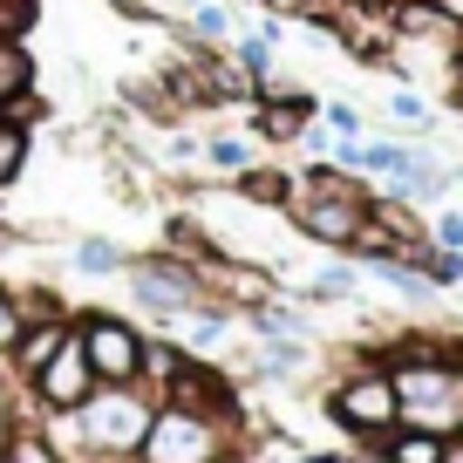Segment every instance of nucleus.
Returning <instances> with one entry per match:
<instances>
[{
  "mask_svg": "<svg viewBox=\"0 0 463 463\" xmlns=\"http://www.w3.org/2000/svg\"><path fill=\"white\" fill-rule=\"evenodd\" d=\"M130 463H232V422L157 402V416H150V430H144Z\"/></svg>",
  "mask_w": 463,
  "mask_h": 463,
  "instance_id": "obj_3",
  "label": "nucleus"
},
{
  "mask_svg": "<svg viewBox=\"0 0 463 463\" xmlns=\"http://www.w3.org/2000/svg\"><path fill=\"white\" fill-rule=\"evenodd\" d=\"M334 422H341V430H354V436H368V443H382V436L402 422L389 368H362V375H347L341 389H334Z\"/></svg>",
  "mask_w": 463,
  "mask_h": 463,
  "instance_id": "obj_7",
  "label": "nucleus"
},
{
  "mask_svg": "<svg viewBox=\"0 0 463 463\" xmlns=\"http://www.w3.org/2000/svg\"><path fill=\"white\" fill-rule=\"evenodd\" d=\"M75 341H82L96 382H137L144 375V334L123 314H75Z\"/></svg>",
  "mask_w": 463,
  "mask_h": 463,
  "instance_id": "obj_5",
  "label": "nucleus"
},
{
  "mask_svg": "<svg viewBox=\"0 0 463 463\" xmlns=\"http://www.w3.org/2000/svg\"><path fill=\"white\" fill-rule=\"evenodd\" d=\"M123 273H130V293L164 320H184V314L204 307V273L184 266V260H171V252H164V260H144V266H123Z\"/></svg>",
  "mask_w": 463,
  "mask_h": 463,
  "instance_id": "obj_8",
  "label": "nucleus"
},
{
  "mask_svg": "<svg viewBox=\"0 0 463 463\" xmlns=\"http://www.w3.org/2000/svg\"><path fill=\"white\" fill-rule=\"evenodd\" d=\"M75 266H82V273H123L130 252L116 246V239H75Z\"/></svg>",
  "mask_w": 463,
  "mask_h": 463,
  "instance_id": "obj_14",
  "label": "nucleus"
},
{
  "mask_svg": "<svg viewBox=\"0 0 463 463\" xmlns=\"http://www.w3.org/2000/svg\"><path fill=\"white\" fill-rule=\"evenodd\" d=\"M246 198L279 204V198H287V177H273V171H246Z\"/></svg>",
  "mask_w": 463,
  "mask_h": 463,
  "instance_id": "obj_23",
  "label": "nucleus"
},
{
  "mask_svg": "<svg viewBox=\"0 0 463 463\" xmlns=\"http://www.w3.org/2000/svg\"><path fill=\"white\" fill-rule=\"evenodd\" d=\"M314 293H320V300H347V293H354V273H341V266H334V273L314 279Z\"/></svg>",
  "mask_w": 463,
  "mask_h": 463,
  "instance_id": "obj_25",
  "label": "nucleus"
},
{
  "mask_svg": "<svg viewBox=\"0 0 463 463\" xmlns=\"http://www.w3.org/2000/svg\"><path fill=\"white\" fill-rule=\"evenodd\" d=\"M300 362H307V347H300V341H273V347H266V375H293Z\"/></svg>",
  "mask_w": 463,
  "mask_h": 463,
  "instance_id": "obj_22",
  "label": "nucleus"
},
{
  "mask_svg": "<svg viewBox=\"0 0 463 463\" xmlns=\"http://www.w3.org/2000/svg\"><path fill=\"white\" fill-rule=\"evenodd\" d=\"M28 89H34V55H28V42H0V109L28 102Z\"/></svg>",
  "mask_w": 463,
  "mask_h": 463,
  "instance_id": "obj_10",
  "label": "nucleus"
},
{
  "mask_svg": "<svg viewBox=\"0 0 463 463\" xmlns=\"http://www.w3.org/2000/svg\"><path fill=\"white\" fill-rule=\"evenodd\" d=\"M382 463H443V436H430V430H409V422H395V430L382 436Z\"/></svg>",
  "mask_w": 463,
  "mask_h": 463,
  "instance_id": "obj_9",
  "label": "nucleus"
},
{
  "mask_svg": "<svg viewBox=\"0 0 463 463\" xmlns=\"http://www.w3.org/2000/svg\"><path fill=\"white\" fill-rule=\"evenodd\" d=\"M191 28H198L204 42H232V14L218 0H191Z\"/></svg>",
  "mask_w": 463,
  "mask_h": 463,
  "instance_id": "obj_19",
  "label": "nucleus"
},
{
  "mask_svg": "<svg viewBox=\"0 0 463 463\" xmlns=\"http://www.w3.org/2000/svg\"><path fill=\"white\" fill-rule=\"evenodd\" d=\"M430 7H436V14H443V21H449V28H457V21H463V0H430Z\"/></svg>",
  "mask_w": 463,
  "mask_h": 463,
  "instance_id": "obj_28",
  "label": "nucleus"
},
{
  "mask_svg": "<svg viewBox=\"0 0 463 463\" xmlns=\"http://www.w3.org/2000/svg\"><path fill=\"white\" fill-rule=\"evenodd\" d=\"M204 157H212V171H252V144L246 137H212Z\"/></svg>",
  "mask_w": 463,
  "mask_h": 463,
  "instance_id": "obj_17",
  "label": "nucleus"
},
{
  "mask_svg": "<svg viewBox=\"0 0 463 463\" xmlns=\"http://www.w3.org/2000/svg\"><path fill=\"white\" fill-rule=\"evenodd\" d=\"M327 130L334 137H354V130H362V116L347 109V102H334V109H327Z\"/></svg>",
  "mask_w": 463,
  "mask_h": 463,
  "instance_id": "obj_26",
  "label": "nucleus"
},
{
  "mask_svg": "<svg viewBox=\"0 0 463 463\" xmlns=\"http://www.w3.org/2000/svg\"><path fill=\"white\" fill-rule=\"evenodd\" d=\"M89 389H96V375H89V354H82V341L69 334V341H61L55 354H48V362L28 375V389H21V395H28L42 416L61 422V416H75V409L89 402Z\"/></svg>",
  "mask_w": 463,
  "mask_h": 463,
  "instance_id": "obj_6",
  "label": "nucleus"
},
{
  "mask_svg": "<svg viewBox=\"0 0 463 463\" xmlns=\"http://www.w3.org/2000/svg\"><path fill=\"white\" fill-rule=\"evenodd\" d=\"M389 109L402 116V123H430V102H422V96H409V89H395V96H389Z\"/></svg>",
  "mask_w": 463,
  "mask_h": 463,
  "instance_id": "obj_24",
  "label": "nucleus"
},
{
  "mask_svg": "<svg viewBox=\"0 0 463 463\" xmlns=\"http://www.w3.org/2000/svg\"><path fill=\"white\" fill-rule=\"evenodd\" d=\"M395 28L402 34H449V21L436 14L430 0H402V7H395Z\"/></svg>",
  "mask_w": 463,
  "mask_h": 463,
  "instance_id": "obj_16",
  "label": "nucleus"
},
{
  "mask_svg": "<svg viewBox=\"0 0 463 463\" xmlns=\"http://www.w3.org/2000/svg\"><path fill=\"white\" fill-rule=\"evenodd\" d=\"M443 463H463V443H443Z\"/></svg>",
  "mask_w": 463,
  "mask_h": 463,
  "instance_id": "obj_29",
  "label": "nucleus"
},
{
  "mask_svg": "<svg viewBox=\"0 0 463 463\" xmlns=\"http://www.w3.org/2000/svg\"><path fill=\"white\" fill-rule=\"evenodd\" d=\"M395 382V409H402L409 430H430V436H457L463 430V368L457 362H436V354H402L389 368Z\"/></svg>",
  "mask_w": 463,
  "mask_h": 463,
  "instance_id": "obj_2",
  "label": "nucleus"
},
{
  "mask_svg": "<svg viewBox=\"0 0 463 463\" xmlns=\"http://www.w3.org/2000/svg\"><path fill=\"white\" fill-rule=\"evenodd\" d=\"M21 327H28V320H21V300L0 287V362H7V347L21 341Z\"/></svg>",
  "mask_w": 463,
  "mask_h": 463,
  "instance_id": "obj_21",
  "label": "nucleus"
},
{
  "mask_svg": "<svg viewBox=\"0 0 463 463\" xmlns=\"http://www.w3.org/2000/svg\"><path fill=\"white\" fill-rule=\"evenodd\" d=\"M184 362H191L184 347H171V341H150V334H144V375H137V382H144L150 395H164V389L177 382V368H184Z\"/></svg>",
  "mask_w": 463,
  "mask_h": 463,
  "instance_id": "obj_11",
  "label": "nucleus"
},
{
  "mask_svg": "<svg viewBox=\"0 0 463 463\" xmlns=\"http://www.w3.org/2000/svg\"><path fill=\"white\" fill-rule=\"evenodd\" d=\"M232 55H239V69H246V75H266V69H273V28L239 34V42H232Z\"/></svg>",
  "mask_w": 463,
  "mask_h": 463,
  "instance_id": "obj_15",
  "label": "nucleus"
},
{
  "mask_svg": "<svg viewBox=\"0 0 463 463\" xmlns=\"http://www.w3.org/2000/svg\"><path fill=\"white\" fill-rule=\"evenodd\" d=\"M150 416H157V395H150L144 382H96L89 402L75 409V416H61V422H75L89 457L130 463L137 443H144V430H150Z\"/></svg>",
  "mask_w": 463,
  "mask_h": 463,
  "instance_id": "obj_1",
  "label": "nucleus"
},
{
  "mask_svg": "<svg viewBox=\"0 0 463 463\" xmlns=\"http://www.w3.org/2000/svg\"><path fill=\"white\" fill-rule=\"evenodd\" d=\"M436 246H463V212H443V225H436Z\"/></svg>",
  "mask_w": 463,
  "mask_h": 463,
  "instance_id": "obj_27",
  "label": "nucleus"
},
{
  "mask_svg": "<svg viewBox=\"0 0 463 463\" xmlns=\"http://www.w3.org/2000/svg\"><path fill=\"white\" fill-rule=\"evenodd\" d=\"M34 21H42V0H0V42H21Z\"/></svg>",
  "mask_w": 463,
  "mask_h": 463,
  "instance_id": "obj_18",
  "label": "nucleus"
},
{
  "mask_svg": "<svg viewBox=\"0 0 463 463\" xmlns=\"http://www.w3.org/2000/svg\"><path fill=\"white\" fill-rule=\"evenodd\" d=\"M0 463H69V457H61L42 430H14L7 443H0Z\"/></svg>",
  "mask_w": 463,
  "mask_h": 463,
  "instance_id": "obj_13",
  "label": "nucleus"
},
{
  "mask_svg": "<svg viewBox=\"0 0 463 463\" xmlns=\"http://www.w3.org/2000/svg\"><path fill=\"white\" fill-rule=\"evenodd\" d=\"M28 109H0V184H14L21 164H28V130H21Z\"/></svg>",
  "mask_w": 463,
  "mask_h": 463,
  "instance_id": "obj_12",
  "label": "nucleus"
},
{
  "mask_svg": "<svg viewBox=\"0 0 463 463\" xmlns=\"http://www.w3.org/2000/svg\"><path fill=\"white\" fill-rule=\"evenodd\" d=\"M14 430H21V382L0 368V443H7Z\"/></svg>",
  "mask_w": 463,
  "mask_h": 463,
  "instance_id": "obj_20",
  "label": "nucleus"
},
{
  "mask_svg": "<svg viewBox=\"0 0 463 463\" xmlns=\"http://www.w3.org/2000/svg\"><path fill=\"white\" fill-rule=\"evenodd\" d=\"M293 225L307 239H320V246H354V232L368 225V191L334 177V171H314L307 177V198L293 204Z\"/></svg>",
  "mask_w": 463,
  "mask_h": 463,
  "instance_id": "obj_4",
  "label": "nucleus"
}]
</instances>
